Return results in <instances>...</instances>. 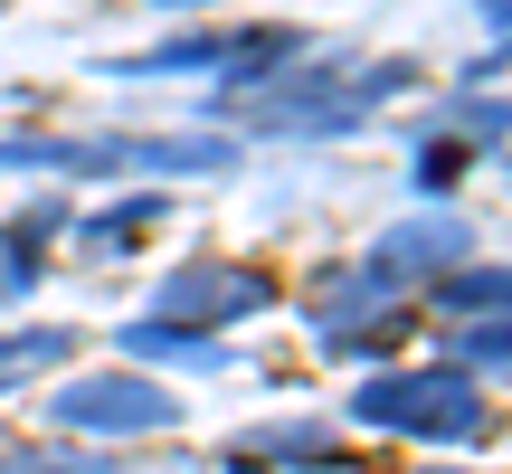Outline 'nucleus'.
Returning a JSON list of instances; mask_svg holds the SVG:
<instances>
[{"mask_svg": "<svg viewBox=\"0 0 512 474\" xmlns=\"http://www.w3.org/2000/svg\"><path fill=\"white\" fill-rule=\"evenodd\" d=\"M361 418H399V427H465L475 418V399H465V380H380L361 399Z\"/></svg>", "mask_w": 512, "mask_h": 474, "instance_id": "nucleus-2", "label": "nucleus"}, {"mask_svg": "<svg viewBox=\"0 0 512 474\" xmlns=\"http://www.w3.org/2000/svg\"><path fill=\"white\" fill-rule=\"evenodd\" d=\"M162 304H171V313H209V304H238V313H247V304H256V275H181Z\"/></svg>", "mask_w": 512, "mask_h": 474, "instance_id": "nucleus-3", "label": "nucleus"}, {"mask_svg": "<svg viewBox=\"0 0 512 474\" xmlns=\"http://www.w3.org/2000/svg\"><path fill=\"white\" fill-rule=\"evenodd\" d=\"M446 304H456V313H503V304H512V275H456Z\"/></svg>", "mask_w": 512, "mask_h": 474, "instance_id": "nucleus-4", "label": "nucleus"}, {"mask_svg": "<svg viewBox=\"0 0 512 474\" xmlns=\"http://www.w3.org/2000/svg\"><path fill=\"white\" fill-rule=\"evenodd\" d=\"M29 474H114V465H29Z\"/></svg>", "mask_w": 512, "mask_h": 474, "instance_id": "nucleus-5", "label": "nucleus"}, {"mask_svg": "<svg viewBox=\"0 0 512 474\" xmlns=\"http://www.w3.org/2000/svg\"><path fill=\"white\" fill-rule=\"evenodd\" d=\"M57 418H67V427H162L171 399L143 389V380H76L67 399H57Z\"/></svg>", "mask_w": 512, "mask_h": 474, "instance_id": "nucleus-1", "label": "nucleus"}]
</instances>
